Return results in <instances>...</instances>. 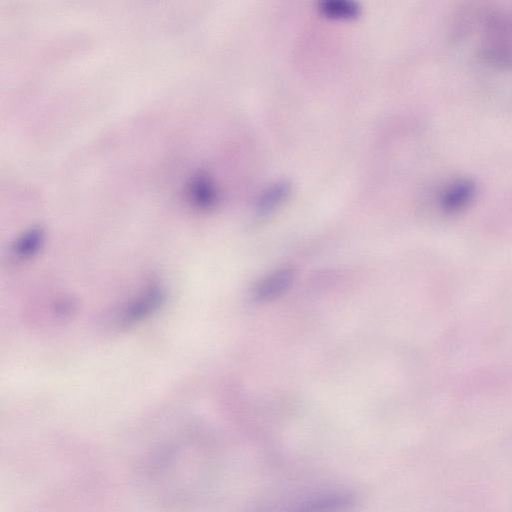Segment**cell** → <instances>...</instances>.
Here are the masks:
<instances>
[{
  "mask_svg": "<svg viewBox=\"0 0 512 512\" xmlns=\"http://www.w3.org/2000/svg\"><path fill=\"white\" fill-rule=\"evenodd\" d=\"M355 502V496L351 493L334 492L302 501L286 512H348Z\"/></svg>",
  "mask_w": 512,
  "mask_h": 512,
  "instance_id": "1",
  "label": "cell"
},
{
  "mask_svg": "<svg viewBox=\"0 0 512 512\" xmlns=\"http://www.w3.org/2000/svg\"><path fill=\"white\" fill-rule=\"evenodd\" d=\"M294 277L295 274L291 268H281L270 273L255 286V300L267 302L278 298L289 289Z\"/></svg>",
  "mask_w": 512,
  "mask_h": 512,
  "instance_id": "2",
  "label": "cell"
},
{
  "mask_svg": "<svg viewBox=\"0 0 512 512\" xmlns=\"http://www.w3.org/2000/svg\"><path fill=\"white\" fill-rule=\"evenodd\" d=\"M474 187L465 180L454 181L447 185L439 197V205L446 212L463 209L472 199Z\"/></svg>",
  "mask_w": 512,
  "mask_h": 512,
  "instance_id": "3",
  "label": "cell"
},
{
  "mask_svg": "<svg viewBox=\"0 0 512 512\" xmlns=\"http://www.w3.org/2000/svg\"><path fill=\"white\" fill-rule=\"evenodd\" d=\"M317 10L331 20H353L362 12L360 4L351 0H323L317 4Z\"/></svg>",
  "mask_w": 512,
  "mask_h": 512,
  "instance_id": "4",
  "label": "cell"
},
{
  "mask_svg": "<svg viewBox=\"0 0 512 512\" xmlns=\"http://www.w3.org/2000/svg\"><path fill=\"white\" fill-rule=\"evenodd\" d=\"M289 193L290 186L286 181H277L271 184L259 195L256 202V212L259 215L270 213L282 204Z\"/></svg>",
  "mask_w": 512,
  "mask_h": 512,
  "instance_id": "5",
  "label": "cell"
},
{
  "mask_svg": "<svg viewBox=\"0 0 512 512\" xmlns=\"http://www.w3.org/2000/svg\"><path fill=\"white\" fill-rule=\"evenodd\" d=\"M193 188V193L201 204L211 205L214 203L216 199V191L214 185L208 178H198L195 180Z\"/></svg>",
  "mask_w": 512,
  "mask_h": 512,
  "instance_id": "6",
  "label": "cell"
}]
</instances>
